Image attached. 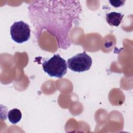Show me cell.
Segmentation results:
<instances>
[{"instance_id": "52a82bcc", "label": "cell", "mask_w": 133, "mask_h": 133, "mask_svg": "<svg viewBox=\"0 0 133 133\" xmlns=\"http://www.w3.org/2000/svg\"><path fill=\"white\" fill-rule=\"evenodd\" d=\"M126 1L125 0H110L109 2L111 5L115 7H118L124 5Z\"/></svg>"}, {"instance_id": "6da1fadb", "label": "cell", "mask_w": 133, "mask_h": 133, "mask_svg": "<svg viewBox=\"0 0 133 133\" xmlns=\"http://www.w3.org/2000/svg\"><path fill=\"white\" fill-rule=\"evenodd\" d=\"M28 9L36 37L45 31L56 38L59 48L66 49L71 45L70 30L81 20L78 1H33Z\"/></svg>"}, {"instance_id": "3957f363", "label": "cell", "mask_w": 133, "mask_h": 133, "mask_svg": "<svg viewBox=\"0 0 133 133\" xmlns=\"http://www.w3.org/2000/svg\"><path fill=\"white\" fill-rule=\"evenodd\" d=\"M67 64L68 67L74 72H84L90 69L92 64V59L84 51L69 58Z\"/></svg>"}, {"instance_id": "277c9868", "label": "cell", "mask_w": 133, "mask_h": 133, "mask_svg": "<svg viewBox=\"0 0 133 133\" xmlns=\"http://www.w3.org/2000/svg\"><path fill=\"white\" fill-rule=\"evenodd\" d=\"M10 32L12 40L18 43H22L30 38L31 30L27 23L19 21L13 23L10 27Z\"/></svg>"}, {"instance_id": "8992f818", "label": "cell", "mask_w": 133, "mask_h": 133, "mask_svg": "<svg viewBox=\"0 0 133 133\" xmlns=\"http://www.w3.org/2000/svg\"><path fill=\"white\" fill-rule=\"evenodd\" d=\"M9 121L14 124L18 123L21 119L22 113L18 109H14L10 110L7 114Z\"/></svg>"}, {"instance_id": "7a4b0ae2", "label": "cell", "mask_w": 133, "mask_h": 133, "mask_svg": "<svg viewBox=\"0 0 133 133\" xmlns=\"http://www.w3.org/2000/svg\"><path fill=\"white\" fill-rule=\"evenodd\" d=\"M43 69L51 77H62L66 73V61L59 54L54 55L48 60L44 61L42 64Z\"/></svg>"}, {"instance_id": "5b68a950", "label": "cell", "mask_w": 133, "mask_h": 133, "mask_svg": "<svg viewBox=\"0 0 133 133\" xmlns=\"http://www.w3.org/2000/svg\"><path fill=\"white\" fill-rule=\"evenodd\" d=\"M123 17L124 15L120 12H111L106 15V21L111 26H118L122 22Z\"/></svg>"}]
</instances>
